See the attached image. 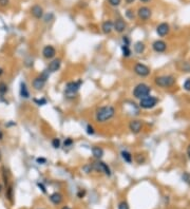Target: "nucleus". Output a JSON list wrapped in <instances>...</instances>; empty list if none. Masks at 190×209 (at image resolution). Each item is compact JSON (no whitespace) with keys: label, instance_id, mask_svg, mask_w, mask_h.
I'll return each instance as SVG.
<instances>
[{"label":"nucleus","instance_id":"nucleus-48","mask_svg":"<svg viewBox=\"0 0 190 209\" xmlns=\"http://www.w3.org/2000/svg\"><path fill=\"white\" fill-rule=\"evenodd\" d=\"M0 158H1V155H0Z\"/></svg>","mask_w":190,"mask_h":209},{"label":"nucleus","instance_id":"nucleus-24","mask_svg":"<svg viewBox=\"0 0 190 209\" xmlns=\"http://www.w3.org/2000/svg\"><path fill=\"white\" fill-rule=\"evenodd\" d=\"M8 91H9V87L7 83L0 82V95H4L5 93H8Z\"/></svg>","mask_w":190,"mask_h":209},{"label":"nucleus","instance_id":"nucleus-31","mask_svg":"<svg viewBox=\"0 0 190 209\" xmlns=\"http://www.w3.org/2000/svg\"><path fill=\"white\" fill-rule=\"evenodd\" d=\"M118 209H129V204L126 201H122L118 204Z\"/></svg>","mask_w":190,"mask_h":209},{"label":"nucleus","instance_id":"nucleus-47","mask_svg":"<svg viewBox=\"0 0 190 209\" xmlns=\"http://www.w3.org/2000/svg\"><path fill=\"white\" fill-rule=\"evenodd\" d=\"M1 191H2V185L0 184V192H1Z\"/></svg>","mask_w":190,"mask_h":209},{"label":"nucleus","instance_id":"nucleus-40","mask_svg":"<svg viewBox=\"0 0 190 209\" xmlns=\"http://www.w3.org/2000/svg\"><path fill=\"white\" fill-rule=\"evenodd\" d=\"M37 185H38V187L41 189V191H42L43 193H46L47 190H46V187H44V185H43V184H42V183H38Z\"/></svg>","mask_w":190,"mask_h":209},{"label":"nucleus","instance_id":"nucleus-14","mask_svg":"<svg viewBox=\"0 0 190 209\" xmlns=\"http://www.w3.org/2000/svg\"><path fill=\"white\" fill-rule=\"evenodd\" d=\"M61 67V59L60 58H54V59L51 60V62L48 66V71L50 73H54V72H57L58 70L60 69Z\"/></svg>","mask_w":190,"mask_h":209},{"label":"nucleus","instance_id":"nucleus-3","mask_svg":"<svg viewBox=\"0 0 190 209\" xmlns=\"http://www.w3.org/2000/svg\"><path fill=\"white\" fill-rule=\"evenodd\" d=\"M175 79L174 76L172 75H160V76L155 77L154 79V83L158 87L160 88H171L175 85Z\"/></svg>","mask_w":190,"mask_h":209},{"label":"nucleus","instance_id":"nucleus-12","mask_svg":"<svg viewBox=\"0 0 190 209\" xmlns=\"http://www.w3.org/2000/svg\"><path fill=\"white\" fill-rule=\"evenodd\" d=\"M126 30H127V23H126V21L122 20V18L116 19V20L113 22V31H115L116 33L122 34Z\"/></svg>","mask_w":190,"mask_h":209},{"label":"nucleus","instance_id":"nucleus-18","mask_svg":"<svg viewBox=\"0 0 190 209\" xmlns=\"http://www.w3.org/2000/svg\"><path fill=\"white\" fill-rule=\"evenodd\" d=\"M91 151H92V155H93V157L96 158V160H100V158H102L105 155L104 149H102V147H98V146L93 147Z\"/></svg>","mask_w":190,"mask_h":209},{"label":"nucleus","instance_id":"nucleus-5","mask_svg":"<svg viewBox=\"0 0 190 209\" xmlns=\"http://www.w3.org/2000/svg\"><path fill=\"white\" fill-rule=\"evenodd\" d=\"M82 83V80H73V82H69L66 85L65 95L67 97H74L76 93L79 91L80 86Z\"/></svg>","mask_w":190,"mask_h":209},{"label":"nucleus","instance_id":"nucleus-28","mask_svg":"<svg viewBox=\"0 0 190 209\" xmlns=\"http://www.w3.org/2000/svg\"><path fill=\"white\" fill-rule=\"evenodd\" d=\"M82 170L86 172V173H91L92 171H93V168H92V165L91 164H87L82 167Z\"/></svg>","mask_w":190,"mask_h":209},{"label":"nucleus","instance_id":"nucleus-46","mask_svg":"<svg viewBox=\"0 0 190 209\" xmlns=\"http://www.w3.org/2000/svg\"><path fill=\"white\" fill-rule=\"evenodd\" d=\"M2 73H3V70H2V69H0V75H1Z\"/></svg>","mask_w":190,"mask_h":209},{"label":"nucleus","instance_id":"nucleus-17","mask_svg":"<svg viewBox=\"0 0 190 209\" xmlns=\"http://www.w3.org/2000/svg\"><path fill=\"white\" fill-rule=\"evenodd\" d=\"M102 33H104V34H106V35L111 34V33H112V31H113V21L106 20V21L102 22Z\"/></svg>","mask_w":190,"mask_h":209},{"label":"nucleus","instance_id":"nucleus-19","mask_svg":"<svg viewBox=\"0 0 190 209\" xmlns=\"http://www.w3.org/2000/svg\"><path fill=\"white\" fill-rule=\"evenodd\" d=\"M133 50L134 52L138 53V54H142V53L146 51V44L142 42V41H136L133 46Z\"/></svg>","mask_w":190,"mask_h":209},{"label":"nucleus","instance_id":"nucleus-9","mask_svg":"<svg viewBox=\"0 0 190 209\" xmlns=\"http://www.w3.org/2000/svg\"><path fill=\"white\" fill-rule=\"evenodd\" d=\"M42 56L44 59H54L55 56H56V49L54 48L51 44H48V46H44L42 49V52H41Z\"/></svg>","mask_w":190,"mask_h":209},{"label":"nucleus","instance_id":"nucleus-10","mask_svg":"<svg viewBox=\"0 0 190 209\" xmlns=\"http://www.w3.org/2000/svg\"><path fill=\"white\" fill-rule=\"evenodd\" d=\"M151 15H152V11L148 7H141L138 10V16L141 20H144V21L149 20V19L151 18Z\"/></svg>","mask_w":190,"mask_h":209},{"label":"nucleus","instance_id":"nucleus-32","mask_svg":"<svg viewBox=\"0 0 190 209\" xmlns=\"http://www.w3.org/2000/svg\"><path fill=\"white\" fill-rule=\"evenodd\" d=\"M73 143H74L73 139L68 137V138L65 139V142H63V145H65V147H71L72 145H73Z\"/></svg>","mask_w":190,"mask_h":209},{"label":"nucleus","instance_id":"nucleus-8","mask_svg":"<svg viewBox=\"0 0 190 209\" xmlns=\"http://www.w3.org/2000/svg\"><path fill=\"white\" fill-rule=\"evenodd\" d=\"M133 72L139 77H147L150 75L151 71H150V68L148 66L144 65L142 62H138L133 67Z\"/></svg>","mask_w":190,"mask_h":209},{"label":"nucleus","instance_id":"nucleus-30","mask_svg":"<svg viewBox=\"0 0 190 209\" xmlns=\"http://www.w3.org/2000/svg\"><path fill=\"white\" fill-rule=\"evenodd\" d=\"M87 133H88L89 135H93L94 133H95L94 127L92 126V125H90V124H89L88 126H87Z\"/></svg>","mask_w":190,"mask_h":209},{"label":"nucleus","instance_id":"nucleus-13","mask_svg":"<svg viewBox=\"0 0 190 209\" xmlns=\"http://www.w3.org/2000/svg\"><path fill=\"white\" fill-rule=\"evenodd\" d=\"M169 32H170V26L168 23H166V22H162V23H160L156 27V33H158V35L161 36V37H164V36L168 35Z\"/></svg>","mask_w":190,"mask_h":209},{"label":"nucleus","instance_id":"nucleus-23","mask_svg":"<svg viewBox=\"0 0 190 209\" xmlns=\"http://www.w3.org/2000/svg\"><path fill=\"white\" fill-rule=\"evenodd\" d=\"M122 49V56L128 58L131 56V54H132V51H131L130 47L129 46H125V44H122V46L121 47Z\"/></svg>","mask_w":190,"mask_h":209},{"label":"nucleus","instance_id":"nucleus-15","mask_svg":"<svg viewBox=\"0 0 190 209\" xmlns=\"http://www.w3.org/2000/svg\"><path fill=\"white\" fill-rule=\"evenodd\" d=\"M152 49L156 53H164L167 50V43L163 40H155L152 43Z\"/></svg>","mask_w":190,"mask_h":209},{"label":"nucleus","instance_id":"nucleus-35","mask_svg":"<svg viewBox=\"0 0 190 209\" xmlns=\"http://www.w3.org/2000/svg\"><path fill=\"white\" fill-rule=\"evenodd\" d=\"M8 199H9L11 202H12V197H13V187L12 186H10L9 189H8Z\"/></svg>","mask_w":190,"mask_h":209},{"label":"nucleus","instance_id":"nucleus-20","mask_svg":"<svg viewBox=\"0 0 190 209\" xmlns=\"http://www.w3.org/2000/svg\"><path fill=\"white\" fill-rule=\"evenodd\" d=\"M20 96L24 99L30 98V91L29 89H28L27 83L23 82L20 83Z\"/></svg>","mask_w":190,"mask_h":209},{"label":"nucleus","instance_id":"nucleus-4","mask_svg":"<svg viewBox=\"0 0 190 209\" xmlns=\"http://www.w3.org/2000/svg\"><path fill=\"white\" fill-rule=\"evenodd\" d=\"M150 93H151V87L144 82H141L138 83V85H136L132 91L134 98H138V99L144 98V97L150 95Z\"/></svg>","mask_w":190,"mask_h":209},{"label":"nucleus","instance_id":"nucleus-27","mask_svg":"<svg viewBox=\"0 0 190 209\" xmlns=\"http://www.w3.org/2000/svg\"><path fill=\"white\" fill-rule=\"evenodd\" d=\"M108 2H109V4H110L111 7H118V5L122 3V0H108Z\"/></svg>","mask_w":190,"mask_h":209},{"label":"nucleus","instance_id":"nucleus-26","mask_svg":"<svg viewBox=\"0 0 190 209\" xmlns=\"http://www.w3.org/2000/svg\"><path fill=\"white\" fill-rule=\"evenodd\" d=\"M182 179H183V181L186 184H188L190 186V173H188V172H184L183 175H182Z\"/></svg>","mask_w":190,"mask_h":209},{"label":"nucleus","instance_id":"nucleus-37","mask_svg":"<svg viewBox=\"0 0 190 209\" xmlns=\"http://www.w3.org/2000/svg\"><path fill=\"white\" fill-rule=\"evenodd\" d=\"M126 16H127L129 19H133L134 18V14H133V11L132 10H128L127 12H126Z\"/></svg>","mask_w":190,"mask_h":209},{"label":"nucleus","instance_id":"nucleus-16","mask_svg":"<svg viewBox=\"0 0 190 209\" xmlns=\"http://www.w3.org/2000/svg\"><path fill=\"white\" fill-rule=\"evenodd\" d=\"M31 14L32 16L36 19H41L43 17V9L42 7H40L39 4H35L31 7Z\"/></svg>","mask_w":190,"mask_h":209},{"label":"nucleus","instance_id":"nucleus-34","mask_svg":"<svg viewBox=\"0 0 190 209\" xmlns=\"http://www.w3.org/2000/svg\"><path fill=\"white\" fill-rule=\"evenodd\" d=\"M34 102L37 104L38 106H43L47 104V99L46 98H41V99H34Z\"/></svg>","mask_w":190,"mask_h":209},{"label":"nucleus","instance_id":"nucleus-25","mask_svg":"<svg viewBox=\"0 0 190 209\" xmlns=\"http://www.w3.org/2000/svg\"><path fill=\"white\" fill-rule=\"evenodd\" d=\"M51 144H52V147H53V148L58 149V148H60V146H61V141H60V138L54 137V138L52 139Z\"/></svg>","mask_w":190,"mask_h":209},{"label":"nucleus","instance_id":"nucleus-36","mask_svg":"<svg viewBox=\"0 0 190 209\" xmlns=\"http://www.w3.org/2000/svg\"><path fill=\"white\" fill-rule=\"evenodd\" d=\"M122 44H125V46H130V39L128 36H124V37H122Z\"/></svg>","mask_w":190,"mask_h":209},{"label":"nucleus","instance_id":"nucleus-21","mask_svg":"<svg viewBox=\"0 0 190 209\" xmlns=\"http://www.w3.org/2000/svg\"><path fill=\"white\" fill-rule=\"evenodd\" d=\"M50 201L54 205H59L62 202V196H61L59 192H54V193H52L50 196Z\"/></svg>","mask_w":190,"mask_h":209},{"label":"nucleus","instance_id":"nucleus-33","mask_svg":"<svg viewBox=\"0 0 190 209\" xmlns=\"http://www.w3.org/2000/svg\"><path fill=\"white\" fill-rule=\"evenodd\" d=\"M135 160H136V162H138V164H142L146 158H145V157H142V154H136L135 155Z\"/></svg>","mask_w":190,"mask_h":209},{"label":"nucleus","instance_id":"nucleus-45","mask_svg":"<svg viewBox=\"0 0 190 209\" xmlns=\"http://www.w3.org/2000/svg\"><path fill=\"white\" fill-rule=\"evenodd\" d=\"M142 2H148V1H150V0H141Z\"/></svg>","mask_w":190,"mask_h":209},{"label":"nucleus","instance_id":"nucleus-42","mask_svg":"<svg viewBox=\"0 0 190 209\" xmlns=\"http://www.w3.org/2000/svg\"><path fill=\"white\" fill-rule=\"evenodd\" d=\"M187 155H188V157L190 160V144L188 145V147H187Z\"/></svg>","mask_w":190,"mask_h":209},{"label":"nucleus","instance_id":"nucleus-43","mask_svg":"<svg viewBox=\"0 0 190 209\" xmlns=\"http://www.w3.org/2000/svg\"><path fill=\"white\" fill-rule=\"evenodd\" d=\"M125 1H126V3H127V4H132L133 2L135 1V0H125Z\"/></svg>","mask_w":190,"mask_h":209},{"label":"nucleus","instance_id":"nucleus-22","mask_svg":"<svg viewBox=\"0 0 190 209\" xmlns=\"http://www.w3.org/2000/svg\"><path fill=\"white\" fill-rule=\"evenodd\" d=\"M121 155H122V158L124 160L127 164H131L133 161V155L132 153L129 152L128 150H122L121 152Z\"/></svg>","mask_w":190,"mask_h":209},{"label":"nucleus","instance_id":"nucleus-38","mask_svg":"<svg viewBox=\"0 0 190 209\" xmlns=\"http://www.w3.org/2000/svg\"><path fill=\"white\" fill-rule=\"evenodd\" d=\"M10 3V0H0V7H7Z\"/></svg>","mask_w":190,"mask_h":209},{"label":"nucleus","instance_id":"nucleus-39","mask_svg":"<svg viewBox=\"0 0 190 209\" xmlns=\"http://www.w3.org/2000/svg\"><path fill=\"white\" fill-rule=\"evenodd\" d=\"M36 162H37L38 164H41V165H42V164H46L47 163V160L44 157H38L37 160H36Z\"/></svg>","mask_w":190,"mask_h":209},{"label":"nucleus","instance_id":"nucleus-7","mask_svg":"<svg viewBox=\"0 0 190 209\" xmlns=\"http://www.w3.org/2000/svg\"><path fill=\"white\" fill-rule=\"evenodd\" d=\"M92 168H93V171L100 172V173H104L107 177H110L111 175V169L110 167L108 166V164H106L105 162H102L100 160H97L96 162L91 164Z\"/></svg>","mask_w":190,"mask_h":209},{"label":"nucleus","instance_id":"nucleus-1","mask_svg":"<svg viewBox=\"0 0 190 209\" xmlns=\"http://www.w3.org/2000/svg\"><path fill=\"white\" fill-rule=\"evenodd\" d=\"M116 114V110L113 106L107 105V106H102V107L97 108L95 111L94 117L95 121L99 124H104V122H109L110 119H112Z\"/></svg>","mask_w":190,"mask_h":209},{"label":"nucleus","instance_id":"nucleus-44","mask_svg":"<svg viewBox=\"0 0 190 209\" xmlns=\"http://www.w3.org/2000/svg\"><path fill=\"white\" fill-rule=\"evenodd\" d=\"M62 209H71V208L68 207V206H65V207H62Z\"/></svg>","mask_w":190,"mask_h":209},{"label":"nucleus","instance_id":"nucleus-29","mask_svg":"<svg viewBox=\"0 0 190 209\" xmlns=\"http://www.w3.org/2000/svg\"><path fill=\"white\" fill-rule=\"evenodd\" d=\"M183 88H184V90H186V91H188V92H190V78H187L185 82H184V83H183Z\"/></svg>","mask_w":190,"mask_h":209},{"label":"nucleus","instance_id":"nucleus-41","mask_svg":"<svg viewBox=\"0 0 190 209\" xmlns=\"http://www.w3.org/2000/svg\"><path fill=\"white\" fill-rule=\"evenodd\" d=\"M85 193H86V191H79L77 196H78V197H82L83 196H85Z\"/></svg>","mask_w":190,"mask_h":209},{"label":"nucleus","instance_id":"nucleus-6","mask_svg":"<svg viewBox=\"0 0 190 209\" xmlns=\"http://www.w3.org/2000/svg\"><path fill=\"white\" fill-rule=\"evenodd\" d=\"M158 99L156 98L155 96L148 95L146 97H144V98L139 99V107H141L142 109L149 110L154 108L155 106L158 105Z\"/></svg>","mask_w":190,"mask_h":209},{"label":"nucleus","instance_id":"nucleus-11","mask_svg":"<svg viewBox=\"0 0 190 209\" xmlns=\"http://www.w3.org/2000/svg\"><path fill=\"white\" fill-rule=\"evenodd\" d=\"M142 129V122L139 119H132L129 122V130L133 134H138Z\"/></svg>","mask_w":190,"mask_h":209},{"label":"nucleus","instance_id":"nucleus-2","mask_svg":"<svg viewBox=\"0 0 190 209\" xmlns=\"http://www.w3.org/2000/svg\"><path fill=\"white\" fill-rule=\"evenodd\" d=\"M49 76H50V72L48 71V70H43L38 76H36L35 78L33 79V82H32L33 89L36 91L42 90L44 88V86H46L48 79H49Z\"/></svg>","mask_w":190,"mask_h":209}]
</instances>
